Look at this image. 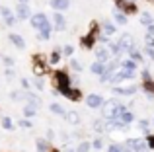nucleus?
I'll use <instances>...</instances> for the list:
<instances>
[{
	"label": "nucleus",
	"mask_w": 154,
	"mask_h": 152,
	"mask_svg": "<svg viewBox=\"0 0 154 152\" xmlns=\"http://www.w3.org/2000/svg\"><path fill=\"white\" fill-rule=\"evenodd\" d=\"M125 107L119 99H107L102 107V113H103V119H119L121 115L125 113Z\"/></svg>",
	"instance_id": "f257e3e1"
},
{
	"label": "nucleus",
	"mask_w": 154,
	"mask_h": 152,
	"mask_svg": "<svg viewBox=\"0 0 154 152\" xmlns=\"http://www.w3.org/2000/svg\"><path fill=\"white\" fill-rule=\"evenodd\" d=\"M55 82H57V92H64V90H68L70 88V80H68V76H66V72H57L55 74Z\"/></svg>",
	"instance_id": "f03ea898"
},
{
	"label": "nucleus",
	"mask_w": 154,
	"mask_h": 152,
	"mask_svg": "<svg viewBox=\"0 0 154 152\" xmlns=\"http://www.w3.org/2000/svg\"><path fill=\"white\" fill-rule=\"evenodd\" d=\"M31 26H33L35 29H39V31H41L43 27L51 26V23H49V20H47V16L39 12V14H33V16H31Z\"/></svg>",
	"instance_id": "7ed1b4c3"
},
{
	"label": "nucleus",
	"mask_w": 154,
	"mask_h": 152,
	"mask_svg": "<svg viewBox=\"0 0 154 152\" xmlns=\"http://www.w3.org/2000/svg\"><path fill=\"white\" fill-rule=\"evenodd\" d=\"M117 45H119L121 51H133V35L131 33H123Z\"/></svg>",
	"instance_id": "20e7f679"
},
{
	"label": "nucleus",
	"mask_w": 154,
	"mask_h": 152,
	"mask_svg": "<svg viewBox=\"0 0 154 152\" xmlns=\"http://www.w3.org/2000/svg\"><path fill=\"white\" fill-rule=\"evenodd\" d=\"M127 144H131L135 152H148V150H150V148H148V144H146V142H143V141H137V138H131V141H129Z\"/></svg>",
	"instance_id": "39448f33"
},
{
	"label": "nucleus",
	"mask_w": 154,
	"mask_h": 152,
	"mask_svg": "<svg viewBox=\"0 0 154 152\" xmlns=\"http://www.w3.org/2000/svg\"><path fill=\"white\" fill-rule=\"evenodd\" d=\"M86 105L88 107H100V105H103V98L98 94H92L86 98Z\"/></svg>",
	"instance_id": "423d86ee"
},
{
	"label": "nucleus",
	"mask_w": 154,
	"mask_h": 152,
	"mask_svg": "<svg viewBox=\"0 0 154 152\" xmlns=\"http://www.w3.org/2000/svg\"><path fill=\"white\" fill-rule=\"evenodd\" d=\"M16 14H18L20 20H27V18L31 16L29 6H27V4H18V8H16Z\"/></svg>",
	"instance_id": "0eeeda50"
},
{
	"label": "nucleus",
	"mask_w": 154,
	"mask_h": 152,
	"mask_svg": "<svg viewBox=\"0 0 154 152\" xmlns=\"http://www.w3.org/2000/svg\"><path fill=\"white\" fill-rule=\"evenodd\" d=\"M135 76V72H129V70H121V72H117V74H113L111 76V82H123V80H127V78H133Z\"/></svg>",
	"instance_id": "6e6552de"
},
{
	"label": "nucleus",
	"mask_w": 154,
	"mask_h": 152,
	"mask_svg": "<svg viewBox=\"0 0 154 152\" xmlns=\"http://www.w3.org/2000/svg\"><path fill=\"white\" fill-rule=\"evenodd\" d=\"M53 20H55V29L63 31L64 27H66V20L63 18V14H59V12H55V16H53Z\"/></svg>",
	"instance_id": "1a4fd4ad"
},
{
	"label": "nucleus",
	"mask_w": 154,
	"mask_h": 152,
	"mask_svg": "<svg viewBox=\"0 0 154 152\" xmlns=\"http://www.w3.org/2000/svg\"><path fill=\"white\" fill-rule=\"evenodd\" d=\"M51 6L55 8L57 12H60V10H66V8L70 6V2H68V0H51Z\"/></svg>",
	"instance_id": "9d476101"
},
{
	"label": "nucleus",
	"mask_w": 154,
	"mask_h": 152,
	"mask_svg": "<svg viewBox=\"0 0 154 152\" xmlns=\"http://www.w3.org/2000/svg\"><path fill=\"white\" fill-rule=\"evenodd\" d=\"M10 41L14 43L18 49H26V41L22 39V35H18V33H10Z\"/></svg>",
	"instance_id": "9b49d317"
},
{
	"label": "nucleus",
	"mask_w": 154,
	"mask_h": 152,
	"mask_svg": "<svg viewBox=\"0 0 154 152\" xmlns=\"http://www.w3.org/2000/svg\"><path fill=\"white\" fill-rule=\"evenodd\" d=\"M117 6L119 8H123L127 14H133V12H137V6L135 4H131V2H125V0H117Z\"/></svg>",
	"instance_id": "f8f14e48"
},
{
	"label": "nucleus",
	"mask_w": 154,
	"mask_h": 152,
	"mask_svg": "<svg viewBox=\"0 0 154 152\" xmlns=\"http://www.w3.org/2000/svg\"><path fill=\"white\" fill-rule=\"evenodd\" d=\"M64 119H66V121L70 123V125H78V123H80V115L76 113V111H66Z\"/></svg>",
	"instance_id": "ddd939ff"
},
{
	"label": "nucleus",
	"mask_w": 154,
	"mask_h": 152,
	"mask_svg": "<svg viewBox=\"0 0 154 152\" xmlns=\"http://www.w3.org/2000/svg\"><path fill=\"white\" fill-rule=\"evenodd\" d=\"M115 94H121V96H131L137 92V86H129V88H115Z\"/></svg>",
	"instance_id": "4468645a"
},
{
	"label": "nucleus",
	"mask_w": 154,
	"mask_h": 152,
	"mask_svg": "<svg viewBox=\"0 0 154 152\" xmlns=\"http://www.w3.org/2000/svg\"><path fill=\"white\" fill-rule=\"evenodd\" d=\"M37 152H51V144L43 138H37Z\"/></svg>",
	"instance_id": "2eb2a0df"
},
{
	"label": "nucleus",
	"mask_w": 154,
	"mask_h": 152,
	"mask_svg": "<svg viewBox=\"0 0 154 152\" xmlns=\"http://www.w3.org/2000/svg\"><path fill=\"white\" fill-rule=\"evenodd\" d=\"M60 94H63V96H66L68 99H74V102H76V99H80V92H78V90H70V88H68V90L60 92Z\"/></svg>",
	"instance_id": "dca6fc26"
},
{
	"label": "nucleus",
	"mask_w": 154,
	"mask_h": 152,
	"mask_svg": "<svg viewBox=\"0 0 154 152\" xmlns=\"http://www.w3.org/2000/svg\"><path fill=\"white\" fill-rule=\"evenodd\" d=\"M49 109H51L55 115H60V117H64V115H66V111H64V109H63V105H59V103H51Z\"/></svg>",
	"instance_id": "f3484780"
},
{
	"label": "nucleus",
	"mask_w": 154,
	"mask_h": 152,
	"mask_svg": "<svg viewBox=\"0 0 154 152\" xmlns=\"http://www.w3.org/2000/svg\"><path fill=\"white\" fill-rule=\"evenodd\" d=\"M90 70H92L94 74H100V76H102V74L105 72V66H103V62H94V65L90 66Z\"/></svg>",
	"instance_id": "a211bd4d"
},
{
	"label": "nucleus",
	"mask_w": 154,
	"mask_h": 152,
	"mask_svg": "<svg viewBox=\"0 0 154 152\" xmlns=\"http://www.w3.org/2000/svg\"><path fill=\"white\" fill-rule=\"evenodd\" d=\"M133 119H135V115H133L131 111H125V113H123V115H121V117H119V121L123 123V125H129V123H131Z\"/></svg>",
	"instance_id": "6ab92c4d"
},
{
	"label": "nucleus",
	"mask_w": 154,
	"mask_h": 152,
	"mask_svg": "<svg viewBox=\"0 0 154 152\" xmlns=\"http://www.w3.org/2000/svg\"><path fill=\"white\" fill-rule=\"evenodd\" d=\"M96 57H98V62H105L109 59V53L105 49H98L96 51Z\"/></svg>",
	"instance_id": "aec40b11"
},
{
	"label": "nucleus",
	"mask_w": 154,
	"mask_h": 152,
	"mask_svg": "<svg viewBox=\"0 0 154 152\" xmlns=\"http://www.w3.org/2000/svg\"><path fill=\"white\" fill-rule=\"evenodd\" d=\"M35 113H37V107L35 105H26L23 107V115H26V117H35Z\"/></svg>",
	"instance_id": "412c9836"
},
{
	"label": "nucleus",
	"mask_w": 154,
	"mask_h": 152,
	"mask_svg": "<svg viewBox=\"0 0 154 152\" xmlns=\"http://www.w3.org/2000/svg\"><path fill=\"white\" fill-rule=\"evenodd\" d=\"M94 129L98 131V133H103V131H105V119H98V121H94Z\"/></svg>",
	"instance_id": "4be33fe9"
},
{
	"label": "nucleus",
	"mask_w": 154,
	"mask_h": 152,
	"mask_svg": "<svg viewBox=\"0 0 154 152\" xmlns=\"http://www.w3.org/2000/svg\"><path fill=\"white\" fill-rule=\"evenodd\" d=\"M103 29H105V33H107V35H113V33H115V26H113L111 22H107V20L103 22Z\"/></svg>",
	"instance_id": "5701e85b"
},
{
	"label": "nucleus",
	"mask_w": 154,
	"mask_h": 152,
	"mask_svg": "<svg viewBox=\"0 0 154 152\" xmlns=\"http://www.w3.org/2000/svg\"><path fill=\"white\" fill-rule=\"evenodd\" d=\"M123 68L129 70V72H135V70H137V62L135 61H125L123 62Z\"/></svg>",
	"instance_id": "b1692460"
},
{
	"label": "nucleus",
	"mask_w": 154,
	"mask_h": 152,
	"mask_svg": "<svg viewBox=\"0 0 154 152\" xmlns=\"http://www.w3.org/2000/svg\"><path fill=\"white\" fill-rule=\"evenodd\" d=\"M2 127H4L6 131H12V129H14V123H12V119H10V117H4V119H2Z\"/></svg>",
	"instance_id": "393cba45"
},
{
	"label": "nucleus",
	"mask_w": 154,
	"mask_h": 152,
	"mask_svg": "<svg viewBox=\"0 0 154 152\" xmlns=\"http://www.w3.org/2000/svg\"><path fill=\"white\" fill-rule=\"evenodd\" d=\"M115 20H117V23H121V26H123V23H127V16L125 14H121V12H115Z\"/></svg>",
	"instance_id": "a878e982"
},
{
	"label": "nucleus",
	"mask_w": 154,
	"mask_h": 152,
	"mask_svg": "<svg viewBox=\"0 0 154 152\" xmlns=\"http://www.w3.org/2000/svg\"><path fill=\"white\" fill-rule=\"evenodd\" d=\"M88 150H90V142H80L76 148V152H88Z\"/></svg>",
	"instance_id": "bb28decb"
},
{
	"label": "nucleus",
	"mask_w": 154,
	"mask_h": 152,
	"mask_svg": "<svg viewBox=\"0 0 154 152\" xmlns=\"http://www.w3.org/2000/svg\"><path fill=\"white\" fill-rule=\"evenodd\" d=\"M140 22H143L144 26L150 27V26H152V18H150V14H143V20H140Z\"/></svg>",
	"instance_id": "cd10ccee"
},
{
	"label": "nucleus",
	"mask_w": 154,
	"mask_h": 152,
	"mask_svg": "<svg viewBox=\"0 0 154 152\" xmlns=\"http://www.w3.org/2000/svg\"><path fill=\"white\" fill-rule=\"evenodd\" d=\"M22 92H20V90H14V92H12V94H10V98L12 99H14V102H18V99H22Z\"/></svg>",
	"instance_id": "c85d7f7f"
},
{
	"label": "nucleus",
	"mask_w": 154,
	"mask_h": 152,
	"mask_svg": "<svg viewBox=\"0 0 154 152\" xmlns=\"http://www.w3.org/2000/svg\"><path fill=\"white\" fill-rule=\"evenodd\" d=\"M92 43H94V37H90V35H88V37H82V45L84 47H92Z\"/></svg>",
	"instance_id": "c756f323"
},
{
	"label": "nucleus",
	"mask_w": 154,
	"mask_h": 152,
	"mask_svg": "<svg viewBox=\"0 0 154 152\" xmlns=\"http://www.w3.org/2000/svg\"><path fill=\"white\" fill-rule=\"evenodd\" d=\"M0 14H2V16H4V20H6V18H10V16H12V12H10V10H8V8H4V6H0Z\"/></svg>",
	"instance_id": "7c9ffc66"
},
{
	"label": "nucleus",
	"mask_w": 154,
	"mask_h": 152,
	"mask_svg": "<svg viewBox=\"0 0 154 152\" xmlns=\"http://www.w3.org/2000/svg\"><path fill=\"white\" fill-rule=\"evenodd\" d=\"M70 66H72V68L76 70V72H80V70H82V66H80V62H78V61H74V59L70 61Z\"/></svg>",
	"instance_id": "2f4dec72"
},
{
	"label": "nucleus",
	"mask_w": 154,
	"mask_h": 152,
	"mask_svg": "<svg viewBox=\"0 0 154 152\" xmlns=\"http://www.w3.org/2000/svg\"><path fill=\"white\" fill-rule=\"evenodd\" d=\"M92 146H94V148H96V150H100V148H102V146H103V142H102V138H96V141H94V142H92Z\"/></svg>",
	"instance_id": "473e14b6"
},
{
	"label": "nucleus",
	"mask_w": 154,
	"mask_h": 152,
	"mask_svg": "<svg viewBox=\"0 0 154 152\" xmlns=\"http://www.w3.org/2000/svg\"><path fill=\"white\" fill-rule=\"evenodd\" d=\"M59 59H60V55H59V51H55V53L51 55V62L53 65H57V62H59Z\"/></svg>",
	"instance_id": "72a5a7b5"
},
{
	"label": "nucleus",
	"mask_w": 154,
	"mask_h": 152,
	"mask_svg": "<svg viewBox=\"0 0 154 152\" xmlns=\"http://www.w3.org/2000/svg\"><path fill=\"white\" fill-rule=\"evenodd\" d=\"M16 22H18V20H16L14 16H10V18H6V20H4V23H6V26H14Z\"/></svg>",
	"instance_id": "f704fd0d"
},
{
	"label": "nucleus",
	"mask_w": 154,
	"mask_h": 152,
	"mask_svg": "<svg viewBox=\"0 0 154 152\" xmlns=\"http://www.w3.org/2000/svg\"><path fill=\"white\" fill-rule=\"evenodd\" d=\"M20 127H23V129H31V123L27 121V119H22V121H20Z\"/></svg>",
	"instance_id": "c9c22d12"
},
{
	"label": "nucleus",
	"mask_w": 154,
	"mask_h": 152,
	"mask_svg": "<svg viewBox=\"0 0 154 152\" xmlns=\"http://www.w3.org/2000/svg\"><path fill=\"white\" fill-rule=\"evenodd\" d=\"M63 53H64V55H68V57H70V55L74 53V49H72L70 45H66V47H64V51H63Z\"/></svg>",
	"instance_id": "e433bc0d"
},
{
	"label": "nucleus",
	"mask_w": 154,
	"mask_h": 152,
	"mask_svg": "<svg viewBox=\"0 0 154 152\" xmlns=\"http://www.w3.org/2000/svg\"><path fill=\"white\" fill-rule=\"evenodd\" d=\"M131 57H133V59H135V61H140V59H143V57H140V53H137V51H135V49H133V51H131Z\"/></svg>",
	"instance_id": "4c0bfd02"
},
{
	"label": "nucleus",
	"mask_w": 154,
	"mask_h": 152,
	"mask_svg": "<svg viewBox=\"0 0 154 152\" xmlns=\"http://www.w3.org/2000/svg\"><path fill=\"white\" fill-rule=\"evenodd\" d=\"M139 127L144 131V133H148V129H146V127H148V121H140V123H139Z\"/></svg>",
	"instance_id": "58836bf2"
},
{
	"label": "nucleus",
	"mask_w": 154,
	"mask_h": 152,
	"mask_svg": "<svg viewBox=\"0 0 154 152\" xmlns=\"http://www.w3.org/2000/svg\"><path fill=\"white\" fill-rule=\"evenodd\" d=\"M146 144H148V148H154V135H150V137H148Z\"/></svg>",
	"instance_id": "ea45409f"
},
{
	"label": "nucleus",
	"mask_w": 154,
	"mask_h": 152,
	"mask_svg": "<svg viewBox=\"0 0 154 152\" xmlns=\"http://www.w3.org/2000/svg\"><path fill=\"white\" fill-rule=\"evenodd\" d=\"M107 152H121V148H119L117 144H111V146L107 148Z\"/></svg>",
	"instance_id": "a19ab883"
},
{
	"label": "nucleus",
	"mask_w": 154,
	"mask_h": 152,
	"mask_svg": "<svg viewBox=\"0 0 154 152\" xmlns=\"http://www.w3.org/2000/svg\"><path fill=\"white\" fill-rule=\"evenodd\" d=\"M146 55L150 59H154V47H148V49H146Z\"/></svg>",
	"instance_id": "79ce46f5"
},
{
	"label": "nucleus",
	"mask_w": 154,
	"mask_h": 152,
	"mask_svg": "<svg viewBox=\"0 0 154 152\" xmlns=\"http://www.w3.org/2000/svg\"><path fill=\"white\" fill-rule=\"evenodd\" d=\"M4 62H6L8 66H12V65H14V59H10V57H4Z\"/></svg>",
	"instance_id": "37998d69"
},
{
	"label": "nucleus",
	"mask_w": 154,
	"mask_h": 152,
	"mask_svg": "<svg viewBox=\"0 0 154 152\" xmlns=\"http://www.w3.org/2000/svg\"><path fill=\"white\" fill-rule=\"evenodd\" d=\"M22 88H29V80L27 78H22Z\"/></svg>",
	"instance_id": "c03bdc74"
},
{
	"label": "nucleus",
	"mask_w": 154,
	"mask_h": 152,
	"mask_svg": "<svg viewBox=\"0 0 154 152\" xmlns=\"http://www.w3.org/2000/svg\"><path fill=\"white\" fill-rule=\"evenodd\" d=\"M35 88H37V90H43V82H39V80H37V82H35Z\"/></svg>",
	"instance_id": "a18cd8bd"
},
{
	"label": "nucleus",
	"mask_w": 154,
	"mask_h": 152,
	"mask_svg": "<svg viewBox=\"0 0 154 152\" xmlns=\"http://www.w3.org/2000/svg\"><path fill=\"white\" fill-rule=\"evenodd\" d=\"M20 4H27V0H20Z\"/></svg>",
	"instance_id": "49530a36"
},
{
	"label": "nucleus",
	"mask_w": 154,
	"mask_h": 152,
	"mask_svg": "<svg viewBox=\"0 0 154 152\" xmlns=\"http://www.w3.org/2000/svg\"><path fill=\"white\" fill-rule=\"evenodd\" d=\"M66 152H76V150H72V148H68V150H66Z\"/></svg>",
	"instance_id": "de8ad7c7"
},
{
	"label": "nucleus",
	"mask_w": 154,
	"mask_h": 152,
	"mask_svg": "<svg viewBox=\"0 0 154 152\" xmlns=\"http://www.w3.org/2000/svg\"><path fill=\"white\" fill-rule=\"evenodd\" d=\"M152 123H154V121H152Z\"/></svg>",
	"instance_id": "09e8293b"
}]
</instances>
